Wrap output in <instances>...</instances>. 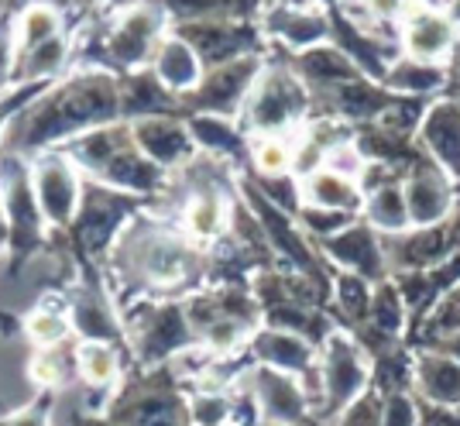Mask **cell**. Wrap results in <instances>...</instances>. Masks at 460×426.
Here are the masks:
<instances>
[{"label": "cell", "instance_id": "26", "mask_svg": "<svg viewBox=\"0 0 460 426\" xmlns=\"http://www.w3.org/2000/svg\"><path fill=\"white\" fill-rule=\"evenodd\" d=\"M320 378H323L326 399H333V403H347V395L361 386V365H358V354L350 348V341H344V337L326 341Z\"/></svg>", "mask_w": 460, "mask_h": 426}, {"label": "cell", "instance_id": "22", "mask_svg": "<svg viewBox=\"0 0 460 426\" xmlns=\"http://www.w3.org/2000/svg\"><path fill=\"white\" fill-rule=\"evenodd\" d=\"M405 49L416 58L429 62L454 49L457 41V21L429 11V7H405Z\"/></svg>", "mask_w": 460, "mask_h": 426}, {"label": "cell", "instance_id": "39", "mask_svg": "<svg viewBox=\"0 0 460 426\" xmlns=\"http://www.w3.org/2000/svg\"><path fill=\"white\" fill-rule=\"evenodd\" d=\"M365 4L375 18H402L405 14V0H365Z\"/></svg>", "mask_w": 460, "mask_h": 426}, {"label": "cell", "instance_id": "14", "mask_svg": "<svg viewBox=\"0 0 460 426\" xmlns=\"http://www.w3.org/2000/svg\"><path fill=\"white\" fill-rule=\"evenodd\" d=\"M96 182L114 186L120 193H135V196H145V200H162L165 190L172 186V175L165 173V169H158L152 158L135 145V138H131V141L103 165V173L96 175Z\"/></svg>", "mask_w": 460, "mask_h": 426}, {"label": "cell", "instance_id": "40", "mask_svg": "<svg viewBox=\"0 0 460 426\" xmlns=\"http://www.w3.org/2000/svg\"><path fill=\"white\" fill-rule=\"evenodd\" d=\"M69 426H117V423L107 416V413H86V409L79 406L76 413H73Z\"/></svg>", "mask_w": 460, "mask_h": 426}, {"label": "cell", "instance_id": "25", "mask_svg": "<svg viewBox=\"0 0 460 426\" xmlns=\"http://www.w3.org/2000/svg\"><path fill=\"white\" fill-rule=\"evenodd\" d=\"M303 200H306V207L350 213L361 207V190L350 175H341L333 169H316L303 179Z\"/></svg>", "mask_w": 460, "mask_h": 426}, {"label": "cell", "instance_id": "10", "mask_svg": "<svg viewBox=\"0 0 460 426\" xmlns=\"http://www.w3.org/2000/svg\"><path fill=\"white\" fill-rule=\"evenodd\" d=\"M31 179H35L39 207L45 213L52 234H66L76 220L86 175L69 162V155L62 148H52L45 155L31 158Z\"/></svg>", "mask_w": 460, "mask_h": 426}, {"label": "cell", "instance_id": "9", "mask_svg": "<svg viewBox=\"0 0 460 426\" xmlns=\"http://www.w3.org/2000/svg\"><path fill=\"white\" fill-rule=\"evenodd\" d=\"M265 73V58L244 56L234 58L227 66H217L203 73V83L192 90L190 97H182L186 117L190 114H217V117H234L244 114V103H248L251 90L258 86V79Z\"/></svg>", "mask_w": 460, "mask_h": 426}, {"label": "cell", "instance_id": "32", "mask_svg": "<svg viewBox=\"0 0 460 426\" xmlns=\"http://www.w3.org/2000/svg\"><path fill=\"white\" fill-rule=\"evenodd\" d=\"M234 395L227 388H192L190 392V423L192 426H230Z\"/></svg>", "mask_w": 460, "mask_h": 426}, {"label": "cell", "instance_id": "34", "mask_svg": "<svg viewBox=\"0 0 460 426\" xmlns=\"http://www.w3.org/2000/svg\"><path fill=\"white\" fill-rule=\"evenodd\" d=\"M56 392H39L31 403H24L14 413H4L0 416V426H56V409H58Z\"/></svg>", "mask_w": 460, "mask_h": 426}, {"label": "cell", "instance_id": "13", "mask_svg": "<svg viewBox=\"0 0 460 426\" xmlns=\"http://www.w3.org/2000/svg\"><path fill=\"white\" fill-rule=\"evenodd\" d=\"M248 386L265 423L288 426L296 423V420H303V413H306V392L299 386V375L258 365V368L248 371Z\"/></svg>", "mask_w": 460, "mask_h": 426}, {"label": "cell", "instance_id": "18", "mask_svg": "<svg viewBox=\"0 0 460 426\" xmlns=\"http://www.w3.org/2000/svg\"><path fill=\"white\" fill-rule=\"evenodd\" d=\"M79 21L86 18H66V7L62 4L28 0V4H21L18 18H14V52H18V58L28 56V52H35L45 41L73 31Z\"/></svg>", "mask_w": 460, "mask_h": 426}, {"label": "cell", "instance_id": "36", "mask_svg": "<svg viewBox=\"0 0 460 426\" xmlns=\"http://www.w3.org/2000/svg\"><path fill=\"white\" fill-rule=\"evenodd\" d=\"M422 378H426V386L433 388L440 399H454L460 392V365H454V361H443V358L426 361L422 365Z\"/></svg>", "mask_w": 460, "mask_h": 426}, {"label": "cell", "instance_id": "7", "mask_svg": "<svg viewBox=\"0 0 460 426\" xmlns=\"http://www.w3.org/2000/svg\"><path fill=\"white\" fill-rule=\"evenodd\" d=\"M309 111V93L303 79L282 66H265L258 86L244 103V131L254 138H288L303 128Z\"/></svg>", "mask_w": 460, "mask_h": 426}, {"label": "cell", "instance_id": "45", "mask_svg": "<svg viewBox=\"0 0 460 426\" xmlns=\"http://www.w3.org/2000/svg\"><path fill=\"white\" fill-rule=\"evenodd\" d=\"M320 4H333V0H320Z\"/></svg>", "mask_w": 460, "mask_h": 426}, {"label": "cell", "instance_id": "4", "mask_svg": "<svg viewBox=\"0 0 460 426\" xmlns=\"http://www.w3.org/2000/svg\"><path fill=\"white\" fill-rule=\"evenodd\" d=\"M0 203L7 217V271L18 279L39 254L56 252V234L49 227L45 213L39 207L35 179H31V162L11 152H0Z\"/></svg>", "mask_w": 460, "mask_h": 426}, {"label": "cell", "instance_id": "2", "mask_svg": "<svg viewBox=\"0 0 460 426\" xmlns=\"http://www.w3.org/2000/svg\"><path fill=\"white\" fill-rule=\"evenodd\" d=\"M120 124V83L103 69H73L14 120L4 152L39 158L93 128Z\"/></svg>", "mask_w": 460, "mask_h": 426}, {"label": "cell", "instance_id": "27", "mask_svg": "<svg viewBox=\"0 0 460 426\" xmlns=\"http://www.w3.org/2000/svg\"><path fill=\"white\" fill-rule=\"evenodd\" d=\"M323 248L330 258H337L341 265L354 269L358 275L378 271V248H375V237L367 227H344L341 234L326 237Z\"/></svg>", "mask_w": 460, "mask_h": 426}, {"label": "cell", "instance_id": "8", "mask_svg": "<svg viewBox=\"0 0 460 426\" xmlns=\"http://www.w3.org/2000/svg\"><path fill=\"white\" fill-rule=\"evenodd\" d=\"M69 316L76 341H103L128 351V330L114 296L107 289L103 269H73V282L66 286Z\"/></svg>", "mask_w": 460, "mask_h": 426}, {"label": "cell", "instance_id": "42", "mask_svg": "<svg viewBox=\"0 0 460 426\" xmlns=\"http://www.w3.org/2000/svg\"><path fill=\"white\" fill-rule=\"evenodd\" d=\"M7 241H11V234H7V217H4V203H0V262L7 258Z\"/></svg>", "mask_w": 460, "mask_h": 426}, {"label": "cell", "instance_id": "5", "mask_svg": "<svg viewBox=\"0 0 460 426\" xmlns=\"http://www.w3.org/2000/svg\"><path fill=\"white\" fill-rule=\"evenodd\" d=\"M120 316L135 368H165L192 348H199L186 299H145L120 310Z\"/></svg>", "mask_w": 460, "mask_h": 426}, {"label": "cell", "instance_id": "11", "mask_svg": "<svg viewBox=\"0 0 460 426\" xmlns=\"http://www.w3.org/2000/svg\"><path fill=\"white\" fill-rule=\"evenodd\" d=\"M172 31L179 39L190 41L192 52L203 62V69H217V66H227L234 58L258 56V49H261V31L251 21H179V24H172Z\"/></svg>", "mask_w": 460, "mask_h": 426}, {"label": "cell", "instance_id": "29", "mask_svg": "<svg viewBox=\"0 0 460 426\" xmlns=\"http://www.w3.org/2000/svg\"><path fill=\"white\" fill-rule=\"evenodd\" d=\"M426 141L437 148V155L460 173V111L450 103H440L426 120Z\"/></svg>", "mask_w": 460, "mask_h": 426}, {"label": "cell", "instance_id": "16", "mask_svg": "<svg viewBox=\"0 0 460 426\" xmlns=\"http://www.w3.org/2000/svg\"><path fill=\"white\" fill-rule=\"evenodd\" d=\"M21 333H24V341L31 344V351L62 348V344H73V341H76L66 286H62V289L41 292L39 303L21 316Z\"/></svg>", "mask_w": 460, "mask_h": 426}, {"label": "cell", "instance_id": "19", "mask_svg": "<svg viewBox=\"0 0 460 426\" xmlns=\"http://www.w3.org/2000/svg\"><path fill=\"white\" fill-rule=\"evenodd\" d=\"M265 31L275 35L288 49H296V52H309V49L323 45L333 35V24L316 7L286 4V7H271L269 14H265Z\"/></svg>", "mask_w": 460, "mask_h": 426}, {"label": "cell", "instance_id": "3", "mask_svg": "<svg viewBox=\"0 0 460 426\" xmlns=\"http://www.w3.org/2000/svg\"><path fill=\"white\" fill-rule=\"evenodd\" d=\"M152 207L155 200L120 193L114 186L86 179L73 227L66 234H58L62 237V252L73 262V269H103L111 252H114L117 237L124 234V227L145 210H152Z\"/></svg>", "mask_w": 460, "mask_h": 426}, {"label": "cell", "instance_id": "31", "mask_svg": "<svg viewBox=\"0 0 460 426\" xmlns=\"http://www.w3.org/2000/svg\"><path fill=\"white\" fill-rule=\"evenodd\" d=\"M254 175H296V141L292 138H254L251 141Z\"/></svg>", "mask_w": 460, "mask_h": 426}, {"label": "cell", "instance_id": "41", "mask_svg": "<svg viewBox=\"0 0 460 426\" xmlns=\"http://www.w3.org/2000/svg\"><path fill=\"white\" fill-rule=\"evenodd\" d=\"M100 14H124V11H131L137 4H145V0H90Z\"/></svg>", "mask_w": 460, "mask_h": 426}, {"label": "cell", "instance_id": "24", "mask_svg": "<svg viewBox=\"0 0 460 426\" xmlns=\"http://www.w3.org/2000/svg\"><path fill=\"white\" fill-rule=\"evenodd\" d=\"M28 378L39 392H69L73 386H79L76 378V341L62 344V348L49 351H31L28 358Z\"/></svg>", "mask_w": 460, "mask_h": 426}, {"label": "cell", "instance_id": "20", "mask_svg": "<svg viewBox=\"0 0 460 426\" xmlns=\"http://www.w3.org/2000/svg\"><path fill=\"white\" fill-rule=\"evenodd\" d=\"M251 358L265 368L288 371V375H306L313 371V344L299 333H288L279 327H261L254 330V337L248 341Z\"/></svg>", "mask_w": 460, "mask_h": 426}, {"label": "cell", "instance_id": "33", "mask_svg": "<svg viewBox=\"0 0 460 426\" xmlns=\"http://www.w3.org/2000/svg\"><path fill=\"white\" fill-rule=\"evenodd\" d=\"M367 213H371L375 227H382V231H399L405 220H409V203H405L402 190H395V186H382L378 193L371 196Z\"/></svg>", "mask_w": 460, "mask_h": 426}, {"label": "cell", "instance_id": "44", "mask_svg": "<svg viewBox=\"0 0 460 426\" xmlns=\"http://www.w3.org/2000/svg\"><path fill=\"white\" fill-rule=\"evenodd\" d=\"M254 4H258V7H261V4H265V0H254Z\"/></svg>", "mask_w": 460, "mask_h": 426}, {"label": "cell", "instance_id": "6", "mask_svg": "<svg viewBox=\"0 0 460 426\" xmlns=\"http://www.w3.org/2000/svg\"><path fill=\"white\" fill-rule=\"evenodd\" d=\"M107 416L117 426H192L190 392H182V375H175V365L131 368Z\"/></svg>", "mask_w": 460, "mask_h": 426}, {"label": "cell", "instance_id": "28", "mask_svg": "<svg viewBox=\"0 0 460 426\" xmlns=\"http://www.w3.org/2000/svg\"><path fill=\"white\" fill-rule=\"evenodd\" d=\"M405 203H409V217L416 224H433L447 213V182L433 173H420L409 182Z\"/></svg>", "mask_w": 460, "mask_h": 426}, {"label": "cell", "instance_id": "17", "mask_svg": "<svg viewBox=\"0 0 460 426\" xmlns=\"http://www.w3.org/2000/svg\"><path fill=\"white\" fill-rule=\"evenodd\" d=\"M190 124V135L196 141V148L207 158H217L220 165H241L251 158V141L248 135L230 120V117H217V114H190L186 117Z\"/></svg>", "mask_w": 460, "mask_h": 426}, {"label": "cell", "instance_id": "30", "mask_svg": "<svg viewBox=\"0 0 460 426\" xmlns=\"http://www.w3.org/2000/svg\"><path fill=\"white\" fill-rule=\"evenodd\" d=\"M56 83L58 79H31V83H14L7 93H0V152H4V145H7V135H11L14 120H18L28 107H35Z\"/></svg>", "mask_w": 460, "mask_h": 426}, {"label": "cell", "instance_id": "43", "mask_svg": "<svg viewBox=\"0 0 460 426\" xmlns=\"http://www.w3.org/2000/svg\"><path fill=\"white\" fill-rule=\"evenodd\" d=\"M454 21H460V0H454Z\"/></svg>", "mask_w": 460, "mask_h": 426}, {"label": "cell", "instance_id": "23", "mask_svg": "<svg viewBox=\"0 0 460 426\" xmlns=\"http://www.w3.org/2000/svg\"><path fill=\"white\" fill-rule=\"evenodd\" d=\"M131 141V124H107V128H93L86 135L73 138L69 145H62V152L69 155V162L76 165L86 179H96L103 173V165Z\"/></svg>", "mask_w": 460, "mask_h": 426}, {"label": "cell", "instance_id": "35", "mask_svg": "<svg viewBox=\"0 0 460 426\" xmlns=\"http://www.w3.org/2000/svg\"><path fill=\"white\" fill-rule=\"evenodd\" d=\"M14 18H18V7H4V11H0V93H7V90L18 83Z\"/></svg>", "mask_w": 460, "mask_h": 426}, {"label": "cell", "instance_id": "1", "mask_svg": "<svg viewBox=\"0 0 460 426\" xmlns=\"http://www.w3.org/2000/svg\"><path fill=\"white\" fill-rule=\"evenodd\" d=\"M207 248H199L169 213L145 210L117 237L103 265L107 289L120 310L145 299H186L207 286Z\"/></svg>", "mask_w": 460, "mask_h": 426}, {"label": "cell", "instance_id": "38", "mask_svg": "<svg viewBox=\"0 0 460 426\" xmlns=\"http://www.w3.org/2000/svg\"><path fill=\"white\" fill-rule=\"evenodd\" d=\"M337 296H341V303H344L347 313H361L367 303V289L358 275H344V279L337 282Z\"/></svg>", "mask_w": 460, "mask_h": 426}, {"label": "cell", "instance_id": "37", "mask_svg": "<svg viewBox=\"0 0 460 426\" xmlns=\"http://www.w3.org/2000/svg\"><path fill=\"white\" fill-rule=\"evenodd\" d=\"M437 83H440V69H433L429 62L399 66V69L392 73V86H402V90H412V93L429 90V86H437Z\"/></svg>", "mask_w": 460, "mask_h": 426}, {"label": "cell", "instance_id": "15", "mask_svg": "<svg viewBox=\"0 0 460 426\" xmlns=\"http://www.w3.org/2000/svg\"><path fill=\"white\" fill-rule=\"evenodd\" d=\"M117 83H120V120L124 124L148 120V117H186L182 97H175L152 69L124 73L117 76Z\"/></svg>", "mask_w": 460, "mask_h": 426}, {"label": "cell", "instance_id": "21", "mask_svg": "<svg viewBox=\"0 0 460 426\" xmlns=\"http://www.w3.org/2000/svg\"><path fill=\"white\" fill-rule=\"evenodd\" d=\"M148 69L172 90L175 97H190L192 90L203 83V73H207L203 62H199V56L192 52L190 41L179 39L172 28H169L165 39L158 41V49H155L152 66H148Z\"/></svg>", "mask_w": 460, "mask_h": 426}, {"label": "cell", "instance_id": "12", "mask_svg": "<svg viewBox=\"0 0 460 426\" xmlns=\"http://www.w3.org/2000/svg\"><path fill=\"white\" fill-rule=\"evenodd\" d=\"M131 138H135L137 148L169 175L182 173L186 165H192L199 158V148L192 141L186 117H148V120H135L131 124Z\"/></svg>", "mask_w": 460, "mask_h": 426}]
</instances>
